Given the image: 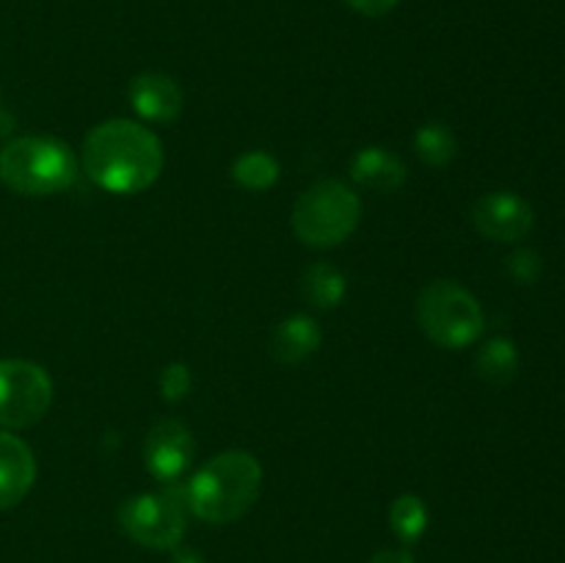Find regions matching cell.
<instances>
[{"label": "cell", "instance_id": "obj_9", "mask_svg": "<svg viewBox=\"0 0 565 563\" xmlns=\"http://www.w3.org/2000/svg\"><path fill=\"white\" fill-rule=\"evenodd\" d=\"M472 224L489 241L516 243L530 235L535 226V213L527 199L519 193L491 191L472 204Z\"/></svg>", "mask_w": 565, "mask_h": 563}, {"label": "cell", "instance_id": "obj_16", "mask_svg": "<svg viewBox=\"0 0 565 563\" xmlns=\"http://www.w3.org/2000/svg\"><path fill=\"white\" fill-rule=\"evenodd\" d=\"M414 152L425 166L434 169H445L452 163L458 155V138L445 121H425L417 132H414Z\"/></svg>", "mask_w": 565, "mask_h": 563}, {"label": "cell", "instance_id": "obj_19", "mask_svg": "<svg viewBox=\"0 0 565 563\" xmlns=\"http://www.w3.org/2000/svg\"><path fill=\"white\" fill-rule=\"evenodd\" d=\"M160 397H163L166 403H180L185 401L188 392H191L193 386V375L191 370H188L185 362H171L166 364L163 370H160Z\"/></svg>", "mask_w": 565, "mask_h": 563}, {"label": "cell", "instance_id": "obj_12", "mask_svg": "<svg viewBox=\"0 0 565 563\" xmlns=\"http://www.w3.org/2000/svg\"><path fill=\"white\" fill-rule=\"evenodd\" d=\"M351 180L367 191H401L408 180V169L395 152L384 147H364L351 160Z\"/></svg>", "mask_w": 565, "mask_h": 563}, {"label": "cell", "instance_id": "obj_18", "mask_svg": "<svg viewBox=\"0 0 565 563\" xmlns=\"http://www.w3.org/2000/svg\"><path fill=\"white\" fill-rule=\"evenodd\" d=\"M390 528L406 546L417 544L428 530V506L417 495H401L390 506Z\"/></svg>", "mask_w": 565, "mask_h": 563}, {"label": "cell", "instance_id": "obj_20", "mask_svg": "<svg viewBox=\"0 0 565 563\" xmlns=\"http://www.w3.org/2000/svg\"><path fill=\"white\" fill-rule=\"evenodd\" d=\"M505 268L519 285H533L541 276V254L533 252V248H519V252L508 257Z\"/></svg>", "mask_w": 565, "mask_h": 563}, {"label": "cell", "instance_id": "obj_23", "mask_svg": "<svg viewBox=\"0 0 565 563\" xmlns=\"http://www.w3.org/2000/svg\"><path fill=\"white\" fill-rule=\"evenodd\" d=\"M174 563H204V557L199 555V552L180 550V546H177V550H174Z\"/></svg>", "mask_w": 565, "mask_h": 563}, {"label": "cell", "instance_id": "obj_8", "mask_svg": "<svg viewBox=\"0 0 565 563\" xmlns=\"http://www.w3.org/2000/svg\"><path fill=\"white\" fill-rule=\"evenodd\" d=\"M196 456L193 434L180 419H158L143 439V467L160 484H174L191 469Z\"/></svg>", "mask_w": 565, "mask_h": 563}, {"label": "cell", "instance_id": "obj_11", "mask_svg": "<svg viewBox=\"0 0 565 563\" xmlns=\"http://www.w3.org/2000/svg\"><path fill=\"white\" fill-rule=\"evenodd\" d=\"M36 484V456L17 434L0 431V511L20 506Z\"/></svg>", "mask_w": 565, "mask_h": 563}, {"label": "cell", "instance_id": "obj_14", "mask_svg": "<svg viewBox=\"0 0 565 563\" xmlns=\"http://www.w3.org/2000/svg\"><path fill=\"white\" fill-rule=\"evenodd\" d=\"M301 293L315 309H337L348 293V279L337 265L318 259L301 274Z\"/></svg>", "mask_w": 565, "mask_h": 563}, {"label": "cell", "instance_id": "obj_1", "mask_svg": "<svg viewBox=\"0 0 565 563\" xmlns=\"http://www.w3.org/2000/svg\"><path fill=\"white\" fill-rule=\"evenodd\" d=\"M81 166L88 180L116 196L154 185L166 166L160 138L132 119H105L83 138Z\"/></svg>", "mask_w": 565, "mask_h": 563}, {"label": "cell", "instance_id": "obj_13", "mask_svg": "<svg viewBox=\"0 0 565 563\" xmlns=\"http://www.w3.org/2000/svg\"><path fill=\"white\" fill-rule=\"evenodd\" d=\"M320 342H323V329L318 320L312 315L298 312L276 326L270 334V353L281 364H301L312 353H318Z\"/></svg>", "mask_w": 565, "mask_h": 563}, {"label": "cell", "instance_id": "obj_6", "mask_svg": "<svg viewBox=\"0 0 565 563\" xmlns=\"http://www.w3.org/2000/svg\"><path fill=\"white\" fill-rule=\"evenodd\" d=\"M53 403V379L28 359H0V425L11 431L42 423Z\"/></svg>", "mask_w": 565, "mask_h": 563}, {"label": "cell", "instance_id": "obj_10", "mask_svg": "<svg viewBox=\"0 0 565 563\" xmlns=\"http://www.w3.org/2000/svg\"><path fill=\"white\" fill-rule=\"evenodd\" d=\"M127 99L141 119L158 121V125L174 121L185 105L180 83L163 72H141L132 77L127 86Z\"/></svg>", "mask_w": 565, "mask_h": 563}, {"label": "cell", "instance_id": "obj_3", "mask_svg": "<svg viewBox=\"0 0 565 563\" xmlns=\"http://www.w3.org/2000/svg\"><path fill=\"white\" fill-rule=\"evenodd\" d=\"M81 160L55 136H20L0 149V182L22 196H53L75 185Z\"/></svg>", "mask_w": 565, "mask_h": 563}, {"label": "cell", "instance_id": "obj_22", "mask_svg": "<svg viewBox=\"0 0 565 563\" xmlns=\"http://www.w3.org/2000/svg\"><path fill=\"white\" fill-rule=\"evenodd\" d=\"M370 563H417L408 550H381Z\"/></svg>", "mask_w": 565, "mask_h": 563}, {"label": "cell", "instance_id": "obj_21", "mask_svg": "<svg viewBox=\"0 0 565 563\" xmlns=\"http://www.w3.org/2000/svg\"><path fill=\"white\" fill-rule=\"evenodd\" d=\"M348 6H351L353 11H359V14H367V17H381L386 14V11L395 9L401 0H345Z\"/></svg>", "mask_w": 565, "mask_h": 563}, {"label": "cell", "instance_id": "obj_17", "mask_svg": "<svg viewBox=\"0 0 565 563\" xmlns=\"http://www.w3.org/2000/svg\"><path fill=\"white\" fill-rule=\"evenodd\" d=\"M281 166L265 149H248L232 163V180L246 191H268L279 182Z\"/></svg>", "mask_w": 565, "mask_h": 563}, {"label": "cell", "instance_id": "obj_5", "mask_svg": "<svg viewBox=\"0 0 565 563\" xmlns=\"http://www.w3.org/2000/svg\"><path fill=\"white\" fill-rule=\"evenodd\" d=\"M417 323L430 342L447 351H461L480 340L486 315L467 287L450 279H436L419 290Z\"/></svg>", "mask_w": 565, "mask_h": 563}, {"label": "cell", "instance_id": "obj_7", "mask_svg": "<svg viewBox=\"0 0 565 563\" xmlns=\"http://www.w3.org/2000/svg\"><path fill=\"white\" fill-rule=\"evenodd\" d=\"M119 524L147 550H177L185 539V511L163 491H143L121 502Z\"/></svg>", "mask_w": 565, "mask_h": 563}, {"label": "cell", "instance_id": "obj_24", "mask_svg": "<svg viewBox=\"0 0 565 563\" xmlns=\"http://www.w3.org/2000/svg\"><path fill=\"white\" fill-rule=\"evenodd\" d=\"M0 125H3V110H0Z\"/></svg>", "mask_w": 565, "mask_h": 563}, {"label": "cell", "instance_id": "obj_4", "mask_svg": "<svg viewBox=\"0 0 565 563\" xmlns=\"http://www.w3.org/2000/svg\"><path fill=\"white\" fill-rule=\"evenodd\" d=\"M362 199L348 182L318 180L292 204V232L312 248H334L356 232Z\"/></svg>", "mask_w": 565, "mask_h": 563}, {"label": "cell", "instance_id": "obj_15", "mask_svg": "<svg viewBox=\"0 0 565 563\" xmlns=\"http://www.w3.org/2000/svg\"><path fill=\"white\" fill-rule=\"evenodd\" d=\"M475 370L486 384L505 386L516 379L519 373V348L508 337H491L475 353Z\"/></svg>", "mask_w": 565, "mask_h": 563}, {"label": "cell", "instance_id": "obj_2", "mask_svg": "<svg viewBox=\"0 0 565 563\" xmlns=\"http://www.w3.org/2000/svg\"><path fill=\"white\" fill-rule=\"evenodd\" d=\"M263 491V464L248 450H224L188 480V508L210 524H230L246 517Z\"/></svg>", "mask_w": 565, "mask_h": 563}]
</instances>
